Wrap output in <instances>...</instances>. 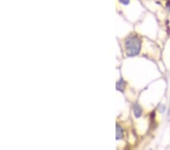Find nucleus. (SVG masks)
Here are the masks:
<instances>
[{
  "instance_id": "5",
  "label": "nucleus",
  "mask_w": 170,
  "mask_h": 150,
  "mask_svg": "<svg viewBox=\"0 0 170 150\" xmlns=\"http://www.w3.org/2000/svg\"><path fill=\"white\" fill-rule=\"evenodd\" d=\"M120 1V3L123 4V5H129V3L130 0H119Z\"/></svg>"
},
{
  "instance_id": "2",
  "label": "nucleus",
  "mask_w": 170,
  "mask_h": 150,
  "mask_svg": "<svg viewBox=\"0 0 170 150\" xmlns=\"http://www.w3.org/2000/svg\"><path fill=\"white\" fill-rule=\"evenodd\" d=\"M133 110H134V114L136 117H141V114H142V110H141V107L138 105H135L133 107Z\"/></svg>"
},
{
  "instance_id": "6",
  "label": "nucleus",
  "mask_w": 170,
  "mask_h": 150,
  "mask_svg": "<svg viewBox=\"0 0 170 150\" xmlns=\"http://www.w3.org/2000/svg\"><path fill=\"white\" fill-rule=\"evenodd\" d=\"M166 8L170 12V0H169L168 2L166 4Z\"/></svg>"
},
{
  "instance_id": "3",
  "label": "nucleus",
  "mask_w": 170,
  "mask_h": 150,
  "mask_svg": "<svg viewBox=\"0 0 170 150\" xmlns=\"http://www.w3.org/2000/svg\"><path fill=\"white\" fill-rule=\"evenodd\" d=\"M125 86H126V83L123 80V79H120V80H119L117 83V89L120 91L123 92L124 90Z\"/></svg>"
},
{
  "instance_id": "1",
  "label": "nucleus",
  "mask_w": 170,
  "mask_h": 150,
  "mask_svg": "<svg viewBox=\"0 0 170 150\" xmlns=\"http://www.w3.org/2000/svg\"><path fill=\"white\" fill-rule=\"evenodd\" d=\"M141 47V39L135 34L130 35L125 41V49L127 56L129 57L137 56L140 52Z\"/></svg>"
},
{
  "instance_id": "4",
  "label": "nucleus",
  "mask_w": 170,
  "mask_h": 150,
  "mask_svg": "<svg viewBox=\"0 0 170 150\" xmlns=\"http://www.w3.org/2000/svg\"><path fill=\"white\" fill-rule=\"evenodd\" d=\"M123 137V130L120 125H117V140H120Z\"/></svg>"
}]
</instances>
